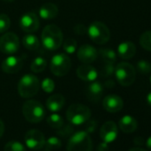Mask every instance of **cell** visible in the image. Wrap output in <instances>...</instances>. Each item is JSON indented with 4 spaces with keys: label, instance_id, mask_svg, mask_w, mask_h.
Masks as SVG:
<instances>
[{
    "label": "cell",
    "instance_id": "1",
    "mask_svg": "<svg viewBox=\"0 0 151 151\" xmlns=\"http://www.w3.org/2000/svg\"><path fill=\"white\" fill-rule=\"evenodd\" d=\"M41 41L44 47L49 51H55L60 47L63 42L61 29L53 24L45 26L41 34Z\"/></svg>",
    "mask_w": 151,
    "mask_h": 151
},
{
    "label": "cell",
    "instance_id": "2",
    "mask_svg": "<svg viewBox=\"0 0 151 151\" xmlns=\"http://www.w3.org/2000/svg\"><path fill=\"white\" fill-rule=\"evenodd\" d=\"M91 109L80 103H75L68 107L66 116L68 121L73 125H82L91 118Z\"/></svg>",
    "mask_w": 151,
    "mask_h": 151
},
{
    "label": "cell",
    "instance_id": "3",
    "mask_svg": "<svg viewBox=\"0 0 151 151\" xmlns=\"http://www.w3.org/2000/svg\"><path fill=\"white\" fill-rule=\"evenodd\" d=\"M93 141L86 131L73 132L67 146V151H92Z\"/></svg>",
    "mask_w": 151,
    "mask_h": 151
},
{
    "label": "cell",
    "instance_id": "4",
    "mask_svg": "<svg viewBox=\"0 0 151 151\" xmlns=\"http://www.w3.org/2000/svg\"><path fill=\"white\" fill-rule=\"evenodd\" d=\"M40 87L38 78L34 75H24L18 83V93L20 96L25 99L35 96Z\"/></svg>",
    "mask_w": 151,
    "mask_h": 151
},
{
    "label": "cell",
    "instance_id": "5",
    "mask_svg": "<svg viewBox=\"0 0 151 151\" xmlns=\"http://www.w3.org/2000/svg\"><path fill=\"white\" fill-rule=\"evenodd\" d=\"M115 77L122 86H130L136 78V69L128 62H120L115 67Z\"/></svg>",
    "mask_w": 151,
    "mask_h": 151
},
{
    "label": "cell",
    "instance_id": "6",
    "mask_svg": "<svg viewBox=\"0 0 151 151\" xmlns=\"http://www.w3.org/2000/svg\"><path fill=\"white\" fill-rule=\"evenodd\" d=\"M22 114L27 121L37 124L44 119L45 116V110L44 106L39 101L29 100L25 101L22 106Z\"/></svg>",
    "mask_w": 151,
    "mask_h": 151
},
{
    "label": "cell",
    "instance_id": "7",
    "mask_svg": "<svg viewBox=\"0 0 151 151\" xmlns=\"http://www.w3.org/2000/svg\"><path fill=\"white\" fill-rule=\"evenodd\" d=\"M89 37L97 45H104L110 38V31L106 24L101 22H93L87 29Z\"/></svg>",
    "mask_w": 151,
    "mask_h": 151
},
{
    "label": "cell",
    "instance_id": "8",
    "mask_svg": "<svg viewBox=\"0 0 151 151\" xmlns=\"http://www.w3.org/2000/svg\"><path fill=\"white\" fill-rule=\"evenodd\" d=\"M71 68L70 58L66 53L55 54L50 63V68L52 73L56 77H63L67 75Z\"/></svg>",
    "mask_w": 151,
    "mask_h": 151
},
{
    "label": "cell",
    "instance_id": "9",
    "mask_svg": "<svg viewBox=\"0 0 151 151\" xmlns=\"http://www.w3.org/2000/svg\"><path fill=\"white\" fill-rule=\"evenodd\" d=\"M20 49V40L16 34L6 32L0 37V51L6 54H14Z\"/></svg>",
    "mask_w": 151,
    "mask_h": 151
},
{
    "label": "cell",
    "instance_id": "10",
    "mask_svg": "<svg viewBox=\"0 0 151 151\" xmlns=\"http://www.w3.org/2000/svg\"><path fill=\"white\" fill-rule=\"evenodd\" d=\"M24 141L29 148L33 150H40L45 147V138L41 131L37 129H31L26 132Z\"/></svg>",
    "mask_w": 151,
    "mask_h": 151
},
{
    "label": "cell",
    "instance_id": "11",
    "mask_svg": "<svg viewBox=\"0 0 151 151\" xmlns=\"http://www.w3.org/2000/svg\"><path fill=\"white\" fill-rule=\"evenodd\" d=\"M39 26H40L39 18L33 12L26 13L21 17L20 27L24 32L34 33L38 30Z\"/></svg>",
    "mask_w": 151,
    "mask_h": 151
},
{
    "label": "cell",
    "instance_id": "12",
    "mask_svg": "<svg viewBox=\"0 0 151 151\" xmlns=\"http://www.w3.org/2000/svg\"><path fill=\"white\" fill-rule=\"evenodd\" d=\"M77 51L78 60L86 64H90L95 61L98 57V51L91 45H82Z\"/></svg>",
    "mask_w": 151,
    "mask_h": 151
},
{
    "label": "cell",
    "instance_id": "13",
    "mask_svg": "<svg viewBox=\"0 0 151 151\" xmlns=\"http://www.w3.org/2000/svg\"><path fill=\"white\" fill-rule=\"evenodd\" d=\"M118 135L117 125L113 121L104 123L100 130V136L104 142L111 143L116 140Z\"/></svg>",
    "mask_w": 151,
    "mask_h": 151
},
{
    "label": "cell",
    "instance_id": "14",
    "mask_svg": "<svg viewBox=\"0 0 151 151\" xmlns=\"http://www.w3.org/2000/svg\"><path fill=\"white\" fill-rule=\"evenodd\" d=\"M23 66V60L19 56H9L5 59L1 64L2 70L6 74H15L21 70Z\"/></svg>",
    "mask_w": 151,
    "mask_h": 151
},
{
    "label": "cell",
    "instance_id": "15",
    "mask_svg": "<svg viewBox=\"0 0 151 151\" xmlns=\"http://www.w3.org/2000/svg\"><path fill=\"white\" fill-rule=\"evenodd\" d=\"M102 106L105 110L110 113H116L124 107L123 99L116 94H109L102 101Z\"/></svg>",
    "mask_w": 151,
    "mask_h": 151
},
{
    "label": "cell",
    "instance_id": "16",
    "mask_svg": "<svg viewBox=\"0 0 151 151\" xmlns=\"http://www.w3.org/2000/svg\"><path fill=\"white\" fill-rule=\"evenodd\" d=\"M77 76L83 81L93 82L98 78V71L94 67L84 63L77 68Z\"/></svg>",
    "mask_w": 151,
    "mask_h": 151
},
{
    "label": "cell",
    "instance_id": "17",
    "mask_svg": "<svg viewBox=\"0 0 151 151\" xmlns=\"http://www.w3.org/2000/svg\"><path fill=\"white\" fill-rule=\"evenodd\" d=\"M104 88L101 83L93 81L90 82L86 89V94L87 99L92 102H98L102 97Z\"/></svg>",
    "mask_w": 151,
    "mask_h": 151
},
{
    "label": "cell",
    "instance_id": "18",
    "mask_svg": "<svg viewBox=\"0 0 151 151\" xmlns=\"http://www.w3.org/2000/svg\"><path fill=\"white\" fill-rule=\"evenodd\" d=\"M117 53L121 59L130 60L136 53V46L134 43L130 41L122 42L117 46Z\"/></svg>",
    "mask_w": 151,
    "mask_h": 151
},
{
    "label": "cell",
    "instance_id": "19",
    "mask_svg": "<svg viewBox=\"0 0 151 151\" xmlns=\"http://www.w3.org/2000/svg\"><path fill=\"white\" fill-rule=\"evenodd\" d=\"M59 9L52 3L44 4L38 10V15L44 20H52L58 16Z\"/></svg>",
    "mask_w": 151,
    "mask_h": 151
},
{
    "label": "cell",
    "instance_id": "20",
    "mask_svg": "<svg viewBox=\"0 0 151 151\" xmlns=\"http://www.w3.org/2000/svg\"><path fill=\"white\" fill-rule=\"evenodd\" d=\"M118 125L123 132L132 133L137 129L138 123L133 116H132L130 115H125L120 118V120L118 122Z\"/></svg>",
    "mask_w": 151,
    "mask_h": 151
},
{
    "label": "cell",
    "instance_id": "21",
    "mask_svg": "<svg viewBox=\"0 0 151 151\" xmlns=\"http://www.w3.org/2000/svg\"><path fill=\"white\" fill-rule=\"evenodd\" d=\"M65 105V98L61 94L51 95L46 101V107L52 112H58Z\"/></svg>",
    "mask_w": 151,
    "mask_h": 151
},
{
    "label": "cell",
    "instance_id": "22",
    "mask_svg": "<svg viewBox=\"0 0 151 151\" xmlns=\"http://www.w3.org/2000/svg\"><path fill=\"white\" fill-rule=\"evenodd\" d=\"M22 44L27 49H29L30 51L37 50L40 46V42H39L38 38L35 35H32L30 33L23 37Z\"/></svg>",
    "mask_w": 151,
    "mask_h": 151
},
{
    "label": "cell",
    "instance_id": "23",
    "mask_svg": "<svg viewBox=\"0 0 151 151\" xmlns=\"http://www.w3.org/2000/svg\"><path fill=\"white\" fill-rule=\"evenodd\" d=\"M98 53L101 56L102 60L105 62L109 63H115L116 60V53L113 49L110 48H102L100 49Z\"/></svg>",
    "mask_w": 151,
    "mask_h": 151
},
{
    "label": "cell",
    "instance_id": "24",
    "mask_svg": "<svg viewBox=\"0 0 151 151\" xmlns=\"http://www.w3.org/2000/svg\"><path fill=\"white\" fill-rule=\"evenodd\" d=\"M47 62L43 57H37L31 62L30 69L34 73H40L46 68Z\"/></svg>",
    "mask_w": 151,
    "mask_h": 151
},
{
    "label": "cell",
    "instance_id": "25",
    "mask_svg": "<svg viewBox=\"0 0 151 151\" xmlns=\"http://www.w3.org/2000/svg\"><path fill=\"white\" fill-rule=\"evenodd\" d=\"M47 124L54 129H59L60 127H61L64 124L63 118L61 117V116H60L59 114L53 113L51 116H49L46 119Z\"/></svg>",
    "mask_w": 151,
    "mask_h": 151
},
{
    "label": "cell",
    "instance_id": "26",
    "mask_svg": "<svg viewBox=\"0 0 151 151\" xmlns=\"http://www.w3.org/2000/svg\"><path fill=\"white\" fill-rule=\"evenodd\" d=\"M139 41L143 49L151 52V30H147L142 33Z\"/></svg>",
    "mask_w": 151,
    "mask_h": 151
},
{
    "label": "cell",
    "instance_id": "27",
    "mask_svg": "<svg viewBox=\"0 0 151 151\" xmlns=\"http://www.w3.org/2000/svg\"><path fill=\"white\" fill-rule=\"evenodd\" d=\"M62 45H63V50L65 51V52L68 54L74 53L78 50V42L76 41V39L71 38V37H68L64 42H62Z\"/></svg>",
    "mask_w": 151,
    "mask_h": 151
},
{
    "label": "cell",
    "instance_id": "28",
    "mask_svg": "<svg viewBox=\"0 0 151 151\" xmlns=\"http://www.w3.org/2000/svg\"><path fill=\"white\" fill-rule=\"evenodd\" d=\"M61 141L58 137L52 136L48 138L47 139H45V149L48 150H54V149H59L61 147Z\"/></svg>",
    "mask_w": 151,
    "mask_h": 151
},
{
    "label": "cell",
    "instance_id": "29",
    "mask_svg": "<svg viewBox=\"0 0 151 151\" xmlns=\"http://www.w3.org/2000/svg\"><path fill=\"white\" fill-rule=\"evenodd\" d=\"M137 71L141 75H147L151 73V63L145 60H140L137 62L136 65Z\"/></svg>",
    "mask_w": 151,
    "mask_h": 151
},
{
    "label": "cell",
    "instance_id": "30",
    "mask_svg": "<svg viewBox=\"0 0 151 151\" xmlns=\"http://www.w3.org/2000/svg\"><path fill=\"white\" fill-rule=\"evenodd\" d=\"M5 151H27L22 143L17 140H11L7 142L4 148Z\"/></svg>",
    "mask_w": 151,
    "mask_h": 151
},
{
    "label": "cell",
    "instance_id": "31",
    "mask_svg": "<svg viewBox=\"0 0 151 151\" xmlns=\"http://www.w3.org/2000/svg\"><path fill=\"white\" fill-rule=\"evenodd\" d=\"M11 26V20L5 14H0V33L6 32Z\"/></svg>",
    "mask_w": 151,
    "mask_h": 151
},
{
    "label": "cell",
    "instance_id": "32",
    "mask_svg": "<svg viewBox=\"0 0 151 151\" xmlns=\"http://www.w3.org/2000/svg\"><path fill=\"white\" fill-rule=\"evenodd\" d=\"M41 88L43 89L44 92L47 93H51L54 91V88H55V84L53 82L52 79L49 78H45L42 83H41Z\"/></svg>",
    "mask_w": 151,
    "mask_h": 151
},
{
    "label": "cell",
    "instance_id": "33",
    "mask_svg": "<svg viewBox=\"0 0 151 151\" xmlns=\"http://www.w3.org/2000/svg\"><path fill=\"white\" fill-rule=\"evenodd\" d=\"M74 132V128H73V124H71L70 123L68 124H63V125L61 127H60L57 131V134L61 136V137H68L69 135H72Z\"/></svg>",
    "mask_w": 151,
    "mask_h": 151
},
{
    "label": "cell",
    "instance_id": "34",
    "mask_svg": "<svg viewBox=\"0 0 151 151\" xmlns=\"http://www.w3.org/2000/svg\"><path fill=\"white\" fill-rule=\"evenodd\" d=\"M115 72V66L114 63H109V62H105V65L101 70V76L105 78H108L109 76L113 75Z\"/></svg>",
    "mask_w": 151,
    "mask_h": 151
},
{
    "label": "cell",
    "instance_id": "35",
    "mask_svg": "<svg viewBox=\"0 0 151 151\" xmlns=\"http://www.w3.org/2000/svg\"><path fill=\"white\" fill-rule=\"evenodd\" d=\"M84 124H85V130L84 131H86L89 134L90 133H93L95 131L96 127H97V123H96L95 120H90L89 119Z\"/></svg>",
    "mask_w": 151,
    "mask_h": 151
},
{
    "label": "cell",
    "instance_id": "36",
    "mask_svg": "<svg viewBox=\"0 0 151 151\" xmlns=\"http://www.w3.org/2000/svg\"><path fill=\"white\" fill-rule=\"evenodd\" d=\"M74 31L78 35H84L87 32V28L84 24H78L74 28Z\"/></svg>",
    "mask_w": 151,
    "mask_h": 151
},
{
    "label": "cell",
    "instance_id": "37",
    "mask_svg": "<svg viewBox=\"0 0 151 151\" xmlns=\"http://www.w3.org/2000/svg\"><path fill=\"white\" fill-rule=\"evenodd\" d=\"M97 151H109V143L107 142H101L98 145L97 147Z\"/></svg>",
    "mask_w": 151,
    "mask_h": 151
},
{
    "label": "cell",
    "instance_id": "38",
    "mask_svg": "<svg viewBox=\"0 0 151 151\" xmlns=\"http://www.w3.org/2000/svg\"><path fill=\"white\" fill-rule=\"evenodd\" d=\"M134 143H135V145L138 146V147L142 146L143 143H144V139H143L141 137H136V138L134 139Z\"/></svg>",
    "mask_w": 151,
    "mask_h": 151
},
{
    "label": "cell",
    "instance_id": "39",
    "mask_svg": "<svg viewBox=\"0 0 151 151\" xmlns=\"http://www.w3.org/2000/svg\"><path fill=\"white\" fill-rule=\"evenodd\" d=\"M4 132H5V124H4V122L0 119V138L3 136Z\"/></svg>",
    "mask_w": 151,
    "mask_h": 151
},
{
    "label": "cell",
    "instance_id": "40",
    "mask_svg": "<svg viewBox=\"0 0 151 151\" xmlns=\"http://www.w3.org/2000/svg\"><path fill=\"white\" fill-rule=\"evenodd\" d=\"M146 145H147V147L148 149H151V136L147 138V139L146 141Z\"/></svg>",
    "mask_w": 151,
    "mask_h": 151
},
{
    "label": "cell",
    "instance_id": "41",
    "mask_svg": "<svg viewBox=\"0 0 151 151\" xmlns=\"http://www.w3.org/2000/svg\"><path fill=\"white\" fill-rule=\"evenodd\" d=\"M147 102L148 105L151 107V92L147 95Z\"/></svg>",
    "mask_w": 151,
    "mask_h": 151
},
{
    "label": "cell",
    "instance_id": "42",
    "mask_svg": "<svg viewBox=\"0 0 151 151\" xmlns=\"http://www.w3.org/2000/svg\"><path fill=\"white\" fill-rule=\"evenodd\" d=\"M105 86H106L107 87H113V86H115V84H114L112 81H109V82H106V83H105Z\"/></svg>",
    "mask_w": 151,
    "mask_h": 151
},
{
    "label": "cell",
    "instance_id": "43",
    "mask_svg": "<svg viewBox=\"0 0 151 151\" xmlns=\"http://www.w3.org/2000/svg\"><path fill=\"white\" fill-rule=\"evenodd\" d=\"M129 151H147V150H145L143 148H140V147H134V148L130 149Z\"/></svg>",
    "mask_w": 151,
    "mask_h": 151
},
{
    "label": "cell",
    "instance_id": "44",
    "mask_svg": "<svg viewBox=\"0 0 151 151\" xmlns=\"http://www.w3.org/2000/svg\"><path fill=\"white\" fill-rule=\"evenodd\" d=\"M2 1H4V2H6V3H11V2L14 1V0H2Z\"/></svg>",
    "mask_w": 151,
    "mask_h": 151
},
{
    "label": "cell",
    "instance_id": "45",
    "mask_svg": "<svg viewBox=\"0 0 151 151\" xmlns=\"http://www.w3.org/2000/svg\"><path fill=\"white\" fill-rule=\"evenodd\" d=\"M44 151H52V150H48V149H45Z\"/></svg>",
    "mask_w": 151,
    "mask_h": 151
},
{
    "label": "cell",
    "instance_id": "46",
    "mask_svg": "<svg viewBox=\"0 0 151 151\" xmlns=\"http://www.w3.org/2000/svg\"><path fill=\"white\" fill-rule=\"evenodd\" d=\"M150 83H151V76H150Z\"/></svg>",
    "mask_w": 151,
    "mask_h": 151
}]
</instances>
